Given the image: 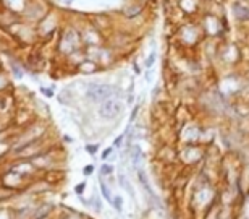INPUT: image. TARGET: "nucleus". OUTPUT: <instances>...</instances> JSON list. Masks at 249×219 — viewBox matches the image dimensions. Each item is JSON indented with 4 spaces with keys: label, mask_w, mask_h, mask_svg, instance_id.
<instances>
[{
    "label": "nucleus",
    "mask_w": 249,
    "mask_h": 219,
    "mask_svg": "<svg viewBox=\"0 0 249 219\" xmlns=\"http://www.w3.org/2000/svg\"><path fill=\"white\" fill-rule=\"evenodd\" d=\"M120 110H121L120 102L113 101V99H107V101H104L102 107H100V114H102L104 117H115Z\"/></svg>",
    "instance_id": "nucleus-1"
},
{
    "label": "nucleus",
    "mask_w": 249,
    "mask_h": 219,
    "mask_svg": "<svg viewBox=\"0 0 249 219\" xmlns=\"http://www.w3.org/2000/svg\"><path fill=\"white\" fill-rule=\"evenodd\" d=\"M94 99H100V98H107V86H94L92 91L89 92Z\"/></svg>",
    "instance_id": "nucleus-2"
}]
</instances>
